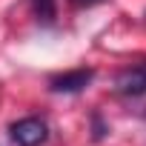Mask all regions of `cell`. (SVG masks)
Listing matches in <instances>:
<instances>
[{
    "instance_id": "cell-1",
    "label": "cell",
    "mask_w": 146,
    "mask_h": 146,
    "mask_svg": "<svg viewBox=\"0 0 146 146\" xmlns=\"http://www.w3.org/2000/svg\"><path fill=\"white\" fill-rule=\"evenodd\" d=\"M9 135L17 146H46L49 140V123L43 117H20L9 126Z\"/></svg>"
},
{
    "instance_id": "cell-2",
    "label": "cell",
    "mask_w": 146,
    "mask_h": 146,
    "mask_svg": "<svg viewBox=\"0 0 146 146\" xmlns=\"http://www.w3.org/2000/svg\"><path fill=\"white\" fill-rule=\"evenodd\" d=\"M115 92L120 98H129V100H137L146 95V63H137V66H126L115 75Z\"/></svg>"
},
{
    "instance_id": "cell-3",
    "label": "cell",
    "mask_w": 146,
    "mask_h": 146,
    "mask_svg": "<svg viewBox=\"0 0 146 146\" xmlns=\"http://www.w3.org/2000/svg\"><path fill=\"white\" fill-rule=\"evenodd\" d=\"M95 80V69H72L49 78V92L54 95H78Z\"/></svg>"
},
{
    "instance_id": "cell-4",
    "label": "cell",
    "mask_w": 146,
    "mask_h": 146,
    "mask_svg": "<svg viewBox=\"0 0 146 146\" xmlns=\"http://www.w3.org/2000/svg\"><path fill=\"white\" fill-rule=\"evenodd\" d=\"M32 15L40 26H54L57 23V0H29Z\"/></svg>"
},
{
    "instance_id": "cell-5",
    "label": "cell",
    "mask_w": 146,
    "mask_h": 146,
    "mask_svg": "<svg viewBox=\"0 0 146 146\" xmlns=\"http://www.w3.org/2000/svg\"><path fill=\"white\" fill-rule=\"evenodd\" d=\"M89 120H92V140H95V143H100V140L109 135V123L103 120V115H100V112H92V117H89Z\"/></svg>"
},
{
    "instance_id": "cell-6",
    "label": "cell",
    "mask_w": 146,
    "mask_h": 146,
    "mask_svg": "<svg viewBox=\"0 0 146 146\" xmlns=\"http://www.w3.org/2000/svg\"><path fill=\"white\" fill-rule=\"evenodd\" d=\"M98 3H106V0H69V6H78V9H83V6H98Z\"/></svg>"
},
{
    "instance_id": "cell-7",
    "label": "cell",
    "mask_w": 146,
    "mask_h": 146,
    "mask_svg": "<svg viewBox=\"0 0 146 146\" xmlns=\"http://www.w3.org/2000/svg\"><path fill=\"white\" fill-rule=\"evenodd\" d=\"M143 120H146V112H143Z\"/></svg>"
}]
</instances>
